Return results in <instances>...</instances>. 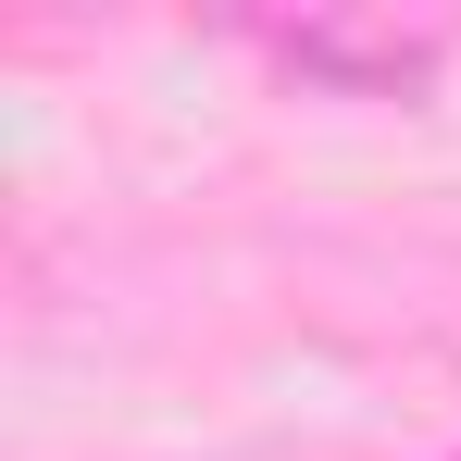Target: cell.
Returning <instances> with one entry per match:
<instances>
[{"mask_svg":"<svg viewBox=\"0 0 461 461\" xmlns=\"http://www.w3.org/2000/svg\"><path fill=\"white\" fill-rule=\"evenodd\" d=\"M275 50L324 87H362V100H411L437 76V38H399V25H287Z\"/></svg>","mask_w":461,"mask_h":461,"instance_id":"1","label":"cell"}]
</instances>
